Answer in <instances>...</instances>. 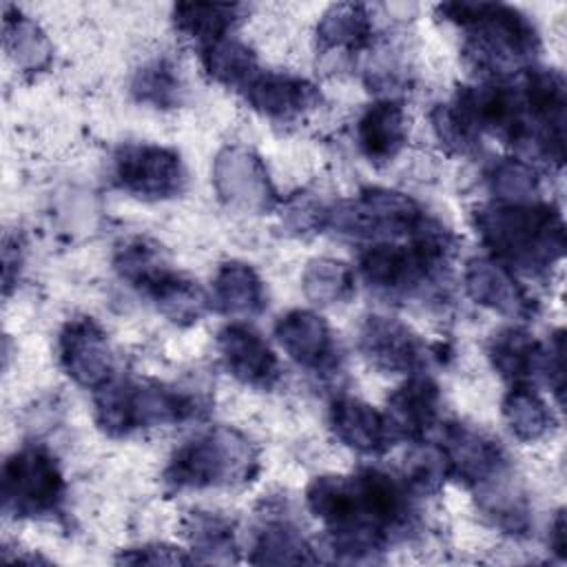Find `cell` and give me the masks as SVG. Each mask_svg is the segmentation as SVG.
Listing matches in <instances>:
<instances>
[{
	"mask_svg": "<svg viewBox=\"0 0 567 567\" xmlns=\"http://www.w3.org/2000/svg\"><path fill=\"white\" fill-rule=\"evenodd\" d=\"M474 228L494 259L507 268L543 275L563 259L565 221L556 206L489 204L474 213Z\"/></svg>",
	"mask_w": 567,
	"mask_h": 567,
	"instance_id": "1",
	"label": "cell"
},
{
	"mask_svg": "<svg viewBox=\"0 0 567 567\" xmlns=\"http://www.w3.org/2000/svg\"><path fill=\"white\" fill-rule=\"evenodd\" d=\"M441 16L467 33V60L494 78L512 73L538 53L540 40L532 20L501 2H445Z\"/></svg>",
	"mask_w": 567,
	"mask_h": 567,
	"instance_id": "2",
	"label": "cell"
},
{
	"mask_svg": "<svg viewBox=\"0 0 567 567\" xmlns=\"http://www.w3.org/2000/svg\"><path fill=\"white\" fill-rule=\"evenodd\" d=\"M257 472L255 443L239 430L217 425L177 447L162 478L171 489H208L246 485Z\"/></svg>",
	"mask_w": 567,
	"mask_h": 567,
	"instance_id": "3",
	"label": "cell"
},
{
	"mask_svg": "<svg viewBox=\"0 0 567 567\" xmlns=\"http://www.w3.org/2000/svg\"><path fill=\"white\" fill-rule=\"evenodd\" d=\"M452 250V233L425 217L410 235V244L368 246L359 257V270L365 284L383 295H412L447 264Z\"/></svg>",
	"mask_w": 567,
	"mask_h": 567,
	"instance_id": "4",
	"label": "cell"
},
{
	"mask_svg": "<svg viewBox=\"0 0 567 567\" xmlns=\"http://www.w3.org/2000/svg\"><path fill=\"white\" fill-rule=\"evenodd\" d=\"M113 264L117 275L173 323H195L208 310V297L197 281L173 270L159 246L148 239L135 237L122 244Z\"/></svg>",
	"mask_w": 567,
	"mask_h": 567,
	"instance_id": "5",
	"label": "cell"
},
{
	"mask_svg": "<svg viewBox=\"0 0 567 567\" xmlns=\"http://www.w3.org/2000/svg\"><path fill=\"white\" fill-rule=\"evenodd\" d=\"M95 421L109 436H128L135 430L171 425L193 419L199 405L193 396L153 381L111 379L95 390Z\"/></svg>",
	"mask_w": 567,
	"mask_h": 567,
	"instance_id": "6",
	"label": "cell"
},
{
	"mask_svg": "<svg viewBox=\"0 0 567 567\" xmlns=\"http://www.w3.org/2000/svg\"><path fill=\"white\" fill-rule=\"evenodd\" d=\"M66 481L58 461L42 445L16 450L2 465V509L13 518H49L60 514Z\"/></svg>",
	"mask_w": 567,
	"mask_h": 567,
	"instance_id": "7",
	"label": "cell"
},
{
	"mask_svg": "<svg viewBox=\"0 0 567 567\" xmlns=\"http://www.w3.org/2000/svg\"><path fill=\"white\" fill-rule=\"evenodd\" d=\"M427 215L405 193L370 186L326 210L323 228L357 239L410 237Z\"/></svg>",
	"mask_w": 567,
	"mask_h": 567,
	"instance_id": "8",
	"label": "cell"
},
{
	"mask_svg": "<svg viewBox=\"0 0 567 567\" xmlns=\"http://www.w3.org/2000/svg\"><path fill=\"white\" fill-rule=\"evenodd\" d=\"M122 190L140 199H171L184 190L186 168L173 148L157 144H124L113 159Z\"/></svg>",
	"mask_w": 567,
	"mask_h": 567,
	"instance_id": "9",
	"label": "cell"
},
{
	"mask_svg": "<svg viewBox=\"0 0 567 567\" xmlns=\"http://www.w3.org/2000/svg\"><path fill=\"white\" fill-rule=\"evenodd\" d=\"M523 106L534 133V148L551 164L565 159L567 84L560 71L529 66L523 82Z\"/></svg>",
	"mask_w": 567,
	"mask_h": 567,
	"instance_id": "10",
	"label": "cell"
},
{
	"mask_svg": "<svg viewBox=\"0 0 567 567\" xmlns=\"http://www.w3.org/2000/svg\"><path fill=\"white\" fill-rule=\"evenodd\" d=\"M217 197L239 213H268L277 204V190L261 157L248 146H226L213 164Z\"/></svg>",
	"mask_w": 567,
	"mask_h": 567,
	"instance_id": "11",
	"label": "cell"
},
{
	"mask_svg": "<svg viewBox=\"0 0 567 567\" xmlns=\"http://www.w3.org/2000/svg\"><path fill=\"white\" fill-rule=\"evenodd\" d=\"M439 447L445 456L450 476L476 492L505 478L509 472L507 456L498 441L472 425L456 421L445 423Z\"/></svg>",
	"mask_w": 567,
	"mask_h": 567,
	"instance_id": "12",
	"label": "cell"
},
{
	"mask_svg": "<svg viewBox=\"0 0 567 567\" xmlns=\"http://www.w3.org/2000/svg\"><path fill=\"white\" fill-rule=\"evenodd\" d=\"M58 359L69 379L93 392L115 374V359L106 332L91 317L71 319L62 328Z\"/></svg>",
	"mask_w": 567,
	"mask_h": 567,
	"instance_id": "13",
	"label": "cell"
},
{
	"mask_svg": "<svg viewBox=\"0 0 567 567\" xmlns=\"http://www.w3.org/2000/svg\"><path fill=\"white\" fill-rule=\"evenodd\" d=\"M359 352L379 372H419L425 365L427 348L405 323L370 315L359 328Z\"/></svg>",
	"mask_w": 567,
	"mask_h": 567,
	"instance_id": "14",
	"label": "cell"
},
{
	"mask_svg": "<svg viewBox=\"0 0 567 567\" xmlns=\"http://www.w3.org/2000/svg\"><path fill=\"white\" fill-rule=\"evenodd\" d=\"M217 350L230 377L239 383L272 390L281 379V365L264 337L246 323H228L217 334Z\"/></svg>",
	"mask_w": 567,
	"mask_h": 567,
	"instance_id": "15",
	"label": "cell"
},
{
	"mask_svg": "<svg viewBox=\"0 0 567 567\" xmlns=\"http://www.w3.org/2000/svg\"><path fill=\"white\" fill-rule=\"evenodd\" d=\"M275 337L286 354L301 368L326 374L337 368L339 350L326 319L312 310H290L275 323Z\"/></svg>",
	"mask_w": 567,
	"mask_h": 567,
	"instance_id": "16",
	"label": "cell"
},
{
	"mask_svg": "<svg viewBox=\"0 0 567 567\" xmlns=\"http://www.w3.org/2000/svg\"><path fill=\"white\" fill-rule=\"evenodd\" d=\"M465 292L478 306H485L498 315L512 319H532L536 315V301L518 284L514 270L494 257H474L463 272Z\"/></svg>",
	"mask_w": 567,
	"mask_h": 567,
	"instance_id": "17",
	"label": "cell"
},
{
	"mask_svg": "<svg viewBox=\"0 0 567 567\" xmlns=\"http://www.w3.org/2000/svg\"><path fill=\"white\" fill-rule=\"evenodd\" d=\"M239 93L252 111L277 122H290L321 104V91L310 80L261 69Z\"/></svg>",
	"mask_w": 567,
	"mask_h": 567,
	"instance_id": "18",
	"label": "cell"
},
{
	"mask_svg": "<svg viewBox=\"0 0 567 567\" xmlns=\"http://www.w3.org/2000/svg\"><path fill=\"white\" fill-rule=\"evenodd\" d=\"M357 516L361 523L383 529L388 536L410 520L408 485L377 467H363L352 476Z\"/></svg>",
	"mask_w": 567,
	"mask_h": 567,
	"instance_id": "19",
	"label": "cell"
},
{
	"mask_svg": "<svg viewBox=\"0 0 567 567\" xmlns=\"http://www.w3.org/2000/svg\"><path fill=\"white\" fill-rule=\"evenodd\" d=\"M441 390L425 374H412L390 396L385 405V421L394 439L410 443L425 441V434L439 419Z\"/></svg>",
	"mask_w": 567,
	"mask_h": 567,
	"instance_id": "20",
	"label": "cell"
},
{
	"mask_svg": "<svg viewBox=\"0 0 567 567\" xmlns=\"http://www.w3.org/2000/svg\"><path fill=\"white\" fill-rule=\"evenodd\" d=\"M328 419L332 434L359 454H383L394 441L383 412L354 396H337L330 403Z\"/></svg>",
	"mask_w": 567,
	"mask_h": 567,
	"instance_id": "21",
	"label": "cell"
},
{
	"mask_svg": "<svg viewBox=\"0 0 567 567\" xmlns=\"http://www.w3.org/2000/svg\"><path fill=\"white\" fill-rule=\"evenodd\" d=\"M408 142V117L396 100L370 104L357 122V144L372 164L392 162Z\"/></svg>",
	"mask_w": 567,
	"mask_h": 567,
	"instance_id": "22",
	"label": "cell"
},
{
	"mask_svg": "<svg viewBox=\"0 0 567 567\" xmlns=\"http://www.w3.org/2000/svg\"><path fill=\"white\" fill-rule=\"evenodd\" d=\"M213 303L228 317H255L266 308V288L250 264L226 261L213 279Z\"/></svg>",
	"mask_w": 567,
	"mask_h": 567,
	"instance_id": "23",
	"label": "cell"
},
{
	"mask_svg": "<svg viewBox=\"0 0 567 567\" xmlns=\"http://www.w3.org/2000/svg\"><path fill=\"white\" fill-rule=\"evenodd\" d=\"M315 38L321 53H357L365 49L372 42V20L368 7L359 2H339L328 7L317 24Z\"/></svg>",
	"mask_w": 567,
	"mask_h": 567,
	"instance_id": "24",
	"label": "cell"
},
{
	"mask_svg": "<svg viewBox=\"0 0 567 567\" xmlns=\"http://www.w3.org/2000/svg\"><path fill=\"white\" fill-rule=\"evenodd\" d=\"M492 368L512 385L529 383L540 374L543 343L523 328H505L496 332L487 346Z\"/></svg>",
	"mask_w": 567,
	"mask_h": 567,
	"instance_id": "25",
	"label": "cell"
},
{
	"mask_svg": "<svg viewBox=\"0 0 567 567\" xmlns=\"http://www.w3.org/2000/svg\"><path fill=\"white\" fill-rule=\"evenodd\" d=\"M244 4L179 2L173 7V22L179 33L193 38L199 49L228 38V31L244 18Z\"/></svg>",
	"mask_w": 567,
	"mask_h": 567,
	"instance_id": "26",
	"label": "cell"
},
{
	"mask_svg": "<svg viewBox=\"0 0 567 567\" xmlns=\"http://www.w3.org/2000/svg\"><path fill=\"white\" fill-rule=\"evenodd\" d=\"M306 505L310 514L319 518L328 529L361 523L357 516L352 476L323 474L312 478L306 489Z\"/></svg>",
	"mask_w": 567,
	"mask_h": 567,
	"instance_id": "27",
	"label": "cell"
},
{
	"mask_svg": "<svg viewBox=\"0 0 567 567\" xmlns=\"http://www.w3.org/2000/svg\"><path fill=\"white\" fill-rule=\"evenodd\" d=\"M195 563H235L237 545L233 523L210 512H188L182 520Z\"/></svg>",
	"mask_w": 567,
	"mask_h": 567,
	"instance_id": "28",
	"label": "cell"
},
{
	"mask_svg": "<svg viewBox=\"0 0 567 567\" xmlns=\"http://www.w3.org/2000/svg\"><path fill=\"white\" fill-rule=\"evenodd\" d=\"M501 412L509 432L525 443L543 439L556 425L551 408L532 388V383H514L503 396Z\"/></svg>",
	"mask_w": 567,
	"mask_h": 567,
	"instance_id": "29",
	"label": "cell"
},
{
	"mask_svg": "<svg viewBox=\"0 0 567 567\" xmlns=\"http://www.w3.org/2000/svg\"><path fill=\"white\" fill-rule=\"evenodd\" d=\"M4 49L9 58L27 73L44 71L51 64V42L44 31L16 7H4Z\"/></svg>",
	"mask_w": 567,
	"mask_h": 567,
	"instance_id": "30",
	"label": "cell"
},
{
	"mask_svg": "<svg viewBox=\"0 0 567 567\" xmlns=\"http://www.w3.org/2000/svg\"><path fill=\"white\" fill-rule=\"evenodd\" d=\"M248 560L255 565H299L317 563V556L295 525L277 518L257 529Z\"/></svg>",
	"mask_w": 567,
	"mask_h": 567,
	"instance_id": "31",
	"label": "cell"
},
{
	"mask_svg": "<svg viewBox=\"0 0 567 567\" xmlns=\"http://www.w3.org/2000/svg\"><path fill=\"white\" fill-rule=\"evenodd\" d=\"M202 64L215 82L235 91H241L259 73L255 53L230 35L204 47Z\"/></svg>",
	"mask_w": 567,
	"mask_h": 567,
	"instance_id": "32",
	"label": "cell"
},
{
	"mask_svg": "<svg viewBox=\"0 0 567 567\" xmlns=\"http://www.w3.org/2000/svg\"><path fill=\"white\" fill-rule=\"evenodd\" d=\"M303 295L319 306L343 303L354 295V272L348 264L330 257L310 259L301 275Z\"/></svg>",
	"mask_w": 567,
	"mask_h": 567,
	"instance_id": "33",
	"label": "cell"
},
{
	"mask_svg": "<svg viewBox=\"0 0 567 567\" xmlns=\"http://www.w3.org/2000/svg\"><path fill=\"white\" fill-rule=\"evenodd\" d=\"M487 182L501 204L534 202V195L540 186L536 168L516 157H503L494 162L487 173Z\"/></svg>",
	"mask_w": 567,
	"mask_h": 567,
	"instance_id": "34",
	"label": "cell"
},
{
	"mask_svg": "<svg viewBox=\"0 0 567 567\" xmlns=\"http://www.w3.org/2000/svg\"><path fill=\"white\" fill-rule=\"evenodd\" d=\"M131 91L137 102H146L157 109H173L179 104L182 82L166 60H155L135 73Z\"/></svg>",
	"mask_w": 567,
	"mask_h": 567,
	"instance_id": "35",
	"label": "cell"
},
{
	"mask_svg": "<svg viewBox=\"0 0 567 567\" xmlns=\"http://www.w3.org/2000/svg\"><path fill=\"white\" fill-rule=\"evenodd\" d=\"M416 450L410 454L405 463V485L408 489L421 494H436L445 478L450 476L445 456L441 447L425 445V441L414 443Z\"/></svg>",
	"mask_w": 567,
	"mask_h": 567,
	"instance_id": "36",
	"label": "cell"
},
{
	"mask_svg": "<svg viewBox=\"0 0 567 567\" xmlns=\"http://www.w3.org/2000/svg\"><path fill=\"white\" fill-rule=\"evenodd\" d=\"M436 140L456 155H470L478 148L481 137L465 124L452 104H436L430 113Z\"/></svg>",
	"mask_w": 567,
	"mask_h": 567,
	"instance_id": "37",
	"label": "cell"
},
{
	"mask_svg": "<svg viewBox=\"0 0 567 567\" xmlns=\"http://www.w3.org/2000/svg\"><path fill=\"white\" fill-rule=\"evenodd\" d=\"M117 563L126 565H188L195 563L193 554L186 549L166 545V543H148L140 547H131L117 556Z\"/></svg>",
	"mask_w": 567,
	"mask_h": 567,
	"instance_id": "38",
	"label": "cell"
},
{
	"mask_svg": "<svg viewBox=\"0 0 567 567\" xmlns=\"http://www.w3.org/2000/svg\"><path fill=\"white\" fill-rule=\"evenodd\" d=\"M540 374L545 377L547 385L556 394V401L563 403V394H565V332L563 330H556L549 337V343L543 346Z\"/></svg>",
	"mask_w": 567,
	"mask_h": 567,
	"instance_id": "39",
	"label": "cell"
},
{
	"mask_svg": "<svg viewBox=\"0 0 567 567\" xmlns=\"http://www.w3.org/2000/svg\"><path fill=\"white\" fill-rule=\"evenodd\" d=\"M549 547L551 551L563 560L567 556V543H565V512L558 509L551 525H549Z\"/></svg>",
	"mask_w": 567,
	"mask_h": 567,
	"instance_id": "40",
	"label": "cell"
}]
</instances>
